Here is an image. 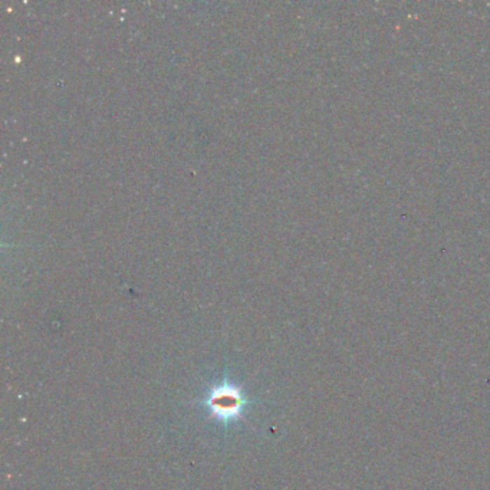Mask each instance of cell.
<instances>
[{
    "mask_svg": "<svg viewBox=\"0 0 490 490\" xmlns=\"http://www.w3.org/2000/svg\"><path fill=\"white\" fill-rule=\"evenodd\" d=\"M244 404L246 402L240 391L229 384L214 388L207 400L211 413L222 421H230L239 417Z\"/></svg>",
    "mask_w": 490,
    "mask_h": 490,
    "instance_id": "6da1fadb",
    "label": "cell"
}]
</instances>
